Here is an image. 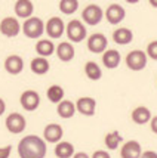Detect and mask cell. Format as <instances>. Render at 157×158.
Instances as JSON below:
<instances>
[{"instance_id":"obj_1","label":"cell","mask_w":157,"mask_h":158,"mask_svg":"<svg viewBox=\"0 0 157 158\" xmlns=\"http://www.w3.org/2000/svg\"><path fill=\"white\" fill-rule=\"evenodd\" d=\"M48 152V146L45 139L37 135H28L18 143V155L20 158H45Z\"/></svg>"},{"instance_id":"obj_2","label":"cell","mask_w":157,"mask_h":158,"mask_svg":"<svg viewBox=\"0 0 157 158\" xmlns=\"http://www.w3.org/2000/svg\"><path fill=\"white\" fill-rule=\"evenodd\" d=\"M22 33L28 39H39L40 40V37L45 33V22L39 16H31V18L24 21Z\"/></svg>"},{"instance_id":"obj_3","label":"cell","mask_w":157,"mask_h":158,"mask_svg":"<svg viewBox=\"0 0 157 158\" xmlns=\"http://www.w3.org/2000/svg\"><path fill=\"white\" fill-rule=\"evenodd\" d=\"M67 31V37L71 43H80L85 39H88V30L85 27L82 21L79 19H71L65 27Z\"/></svg>"},{"instance_id":"obj_4","label":"cell","mask_w":157,"mask_h":158,"mask_svg":"<svg viewBox=\"0 0 157 158\" xmlns=\"http://www.w3.org/2000/svg\"><path fill=\"white\" fill-rule=\"evenodd\" d=\"M147 62H148V56L145 53V50H141V49L130 50L129 53L126 55V65L132 71H141V69H144L147 67Z\"/></svg>"},{"instance_id":"obj_5","label":"cell","mask_w":157,"mask_h":158,"mask_svg":"<svg viewBox=\"0 0 157 158\" xmlns=\"http://www.w3.org/2000/svg\"><path fill=\"white\" fill-rule=\"evenodd\" d=\"M104 18V10L102 7L96 3H90L83 9L82 12V19L85 24L88 25H98Z\"/></svg>"},{"instance_id":"obj_6","label":"cell","mask_w":157,"mask_h":158,"mask_svg":"<svg viewBox=\"0 0 157 158\" xmlns=\"http://www.w3.org/2000/svg\"><path fill=\"white\" fill-rule=\"evenodd\" d=\"M45 33L48 34L50 40L59 39L65 33V22L59 16H52L45 22Z\"/></svg>"},{"instance_id":"obj_7","label":"cell","mask_w":157,"mask_h":158,"mask_svg":"<svg viewBox=\"0 0 157 158\" xmlns=\"http://www.w3.org/2000/svg\"><path fill=\"white\" fill-rule=\"evenodd\" d=\"M22 31V25L20 24V19L16 16H6L0 21V33L5 37H16Z\"/></svg>"},{"instance_id":"obj_8","label":"cell","mask_w":157,"mask_h":158,"mask_svg":"<svg viewBox=\"0 0 157 158\" xmlns=\"http://www.w3.org/2000/svg\"><path fill=\"white\" fill-rule=\"evenodd\" d=\"M6 129L12 135H20L22 131L25 130V127H27V120L25 117L20 114V112H11L9 115L6 117Z\"/></svg>"},{"instance_id":"obj_9","label":"cell","mask_w":157,"mask_h":158,"mask_svg":"<svg viewBox=\"0 0 157 158\" xmlns=\"http://www.w3.org/2000/svg\"><path fill=\"white\" fill-rule=\"evenodd\" d=\"M20 103L25 111L33 112V111H36L39 108V105H40V95H39L36 90H31V89L24 90L22 95L20 96Z\"/></svg>"},{"instance_id":"obj_10","label":"cell","mask_w":157,"mask_h":158,"mask_svg":"<svg viewBox=\"0 0 157 158\" xmlns=\"http://www.w3.org/2000/svg\"><path fill=\"white\" fill-rule=\"evenodd\" d=\"M88 49H89V52H92L95 55L104 53L108 49V40H107V37L104 34H101V33H95V34L89 35Z\"/></svg>"},{"instance_id":"obj_11","label":"cell","mask_w":157,"mask_h":158,"mask_svg":"<svg viewBox=\"0 0 157 158\" xmlns=\"http://www.w3.org/2000/svg\"><path fill=\"white\" fill-rule=\"evenodd\" d=\"M104 16L108 21V24H120L124 18H126V10L120 3H111L105 10H104Z\"/></svg>"},{"instance_id":"obj_12","label":"cell","mask_w":157,"mask_h":158,"mask_svg":"<svg viewBox=\"0 0 157 158\" xmlns=\"http://www.w3.org/2000/svg\"><path fill=\"white\" fill-rule=\"evenodd\" d=\"M62 136H64V130L62 126L58 123H49L43 129V139L46 143H58L62 140Z\"/></svg>"},{"instance_id":"obj_13","label":"cell","mask_w":157,"mask_h":158,"mask_svg":"<svg viewBox=\"0 0 157 158\" xmlns=\"http://www.w3.org/2000/svg\"><path fill=\"white\" fill-rule=\"evenodd\" d=\"M76 110L79 111L82 115L92 117L96 112V101L90 96H82L77 99L76 102Z\"/></svg>"},{"instance_id":"obj_14","label":"cell","mask_w":157,"mask_h":158,"mask_svg":"<svg viewBox=\"0 0 157 158\" xmlns=\"http://www.w3.org/2000/svg\"><path fill=\"white\" fill-rule=\"evenodd\" d=\"M3 67H5V69L9 74L18 76L24 69V59L20 55H9L6 56V59L3 62Z\"/></svg>"},{"instance_id":"obj_15","label":"cell","mask_w":157,"mask_h":158,"mask_svg":"<svg viewBox=\"0 0 157 158\" xmlns=\"http://www.w3.org/2000/svg\"><path fill=\"white\" fill-rule=\"evenodd\" d=\"M15 15L16 18H22V19H28L33 16V12H34V5L33 2L30 0H16L14 6Z\"/></svg>"},{"instance_id":"obj_16","label":"cell","mask_w":157,"mask_h":158,"mask_svg":"<svg viewBox=\"0 0 157 158\" xmlns=\"http://www.w3.org/2000/svg\"><path fill=\"white\" fill-rule=\"evenodd\" d=\"M142 154L141 143L137 140H128L120 148V157L122 158H139Z\"/></svg>"},{"instance_id":"obj_17","label":"cell","mask_w":157,"mask_h":158,"mask_svg":"<svg viewBox=\"0 0 157 158\" xmlns=\"http://www.w3.org/2000/svg\"><path fill=\"white\" fill-rule=\"evenodd\" d=\"M122 55L117 49H107L102 53V65L108 69H114L120 65Z\"/></svg>"},{"instance_id":"obj_18","label":"cell","mask_w":157,"mask_h":158,"mask_svg":"<svg viewBox=\"0 0 157 158\" xmlns=\"http://www.w3.org/2000/svg\"><path fill=\"white\" fill-rule=\"evenodd\" d=\"M56 56L58 59L62 62H70L74 59V55H76V50H74V46L70 43V41H61L58 46H56Z\"/></svg>"},{"instance_id":"obj_19","label":"cell","mask_w":157,"mask_h":158,"mask_svg":"<svg viewBox=\"0 0 157 158\" xmlns=\"http://www.w3.org/2000/svg\"><path fill=\"white\" fill-rule=\"evenodd\" d=\"M130 118H132V121L138 126H144V124L150 123L153 115H151V111L147 108V106H137L135 110L132 111V114H130Z\"/></svg>"},{"instance_id":"obj_20","label":"cell","mask_w":157,"mask_h":158,"mask_svg":"<svg viewBox=\"0 0 157 158\" xmlns=\"http://www.w3.org/2000/svg\"><path fill=\"white\" fill-rule=\"evenodd\" d=\"M113 40L116 44H120V46H126L132 43L133 40V33L130 28H126V27H119L114 30L113 33Z\"/></svg>"},{"instance_id":"obj_21","label":"cell","mask_w":157,"mask_h":158,"mask_svg":"<svg viewBox=\"0 0 157 158\" xmlns=\"http://www.w3.org/2000/svg\"><path fill=\"white\" fill-rule=\"evenodd\" d=\"M55 50H56V48L50 39H40L36 43V52L40 58H48V56L54 55Z\"/></svg>"},{"instance_id":"obj_22","label":"cell","mask_w":157,"mask_h":158,"mask_svg":"<svg viewBox=\"0 0 157 158\" xmlns=\"http://www.w3.org/2000/svg\"><path fill=\"white\" fill-rule=\"evenodd\" d=\"M76 103L68 101V99H64L62 102L58 103V106H56V112H58V115L61 118H73L76 114Z\"/></svg>"},{"instance_id":"obj_23","label":"cell","mask_w":157,"mask_h":158,"mask_svg":"<svg viewBox=\"0 0 157 158\" xmlns=\"http://www.w3.org/2000/svg\"><path fill=\"white\" fill-rule=\"evenodd\" d=\"M30 68H31V71L34 73L36 76H45V74H48L49 68H50V64H49V61L46 58L37 56L34 59H31Z\"/></svg>"},{"instance_id":"obj_24","label":"cell","mask_w":157,"mask_h":158,"mask_svg":"<svg viewBox=\"0 0 157 158\" xmlns=\"http://www.w3.org/2000/svg\"><path fill=\"white\" fill-rule=\"evenodd\" d=\"M76 154L74 145L70 142H58L55 145V157L56 158H73Z\"/></svg>"},{"instance_id":"obj_25","label":"cell","mask_w":157,"mask_h":158,"mask_svg":"<svg viewBox=\"0 0 157 158\" xmlns=\"http://www.w3.org/2000/svg\"><path fill=\"white\" fill-rule=\"evenodd\" d=\"M85 74H86L89 80L98 81L102 77V69L99 67V64H96L95 61H88L85 64Z\"/></svg>"},{"instance_id":"obj_26","label":"cell","mask_w":157,"mask_h":158,"mask_svg":"<svg viewBox=\"0 0 157 158\" xmlns=\"http://www.w3.org/2000/svg\"><path fill=\"white\" fill-rule=\"evenodd\" d=\"M122 142H123V138H122V135H120V131H117V130L108 131V133L105 135V138H104L105 146H107L108 149H111V151H116Z\"/></svg>"},{"instance_id":"obj_27","label":"cell","mask_w":157,"mask_h":158,"mask_svg":"<svg viewBox=\"0 0 157 158\" xmlns=\"http://www.w3.org/2000/svg\"><path fill=\"white\" fill-rule=\"evenodd\" d=\"M64 95H65V92H64V89H62L59 84H52V86H49L48 90H46L48 99L52 103H56V105L64 101Z\"/></svg>"},{"instance_id":"obj_28","label":"cell","mask_w":157,"mask_h":158,"mask_svg":"<svg viewBox=\"0 0 157 158\" xmlns=\"http://www.w3.org/2000/svg\"><path fill=\"white\" fill-rule=\"evenodd\" d=\"M77 9H79L77 0H61L59 2V10L64 15H73Z\"/></svg>"},{"instance_id":"obj_29","label":"cell","mask_w":157,"mask_h":158,"mask_svg":"<svg viewBox=\"0 0 157 158\" xmlns=\"http://www.w3.org/2000/svg\"><path fill=\"white\" fill-rule=\"evenodd\" d=\"M147 56L153 59V61H157V40H153L147 44V50H145Z\"/></svg>"},{"instance_id":"obj_30","label":"cell","mask_w":157,"mask_h":158,"mask_svg":"<svg viewBox=\"0 0 157 158\" xmlns=\"http://www.w3.org/2000/svg\"><path fill=\"white\" fill-rule=\"evenodd\" d=\"M11 152H12V145L2 146L0 148V158H9L11 157Z\"/></svg>"},{"instance_id":"obj_31","label":"cell","mask_w":157,"mask_h":158,"mask_svg":"<svg viewBox=\"0 0 157 158\" xmlns=\"http://www.w3.org/2000/svg\"><path fill=\"white\" fill-rule=\"evenodd\" d=\"M90 158H111V155H110L107 151H102V149H96L94 154H92V157Z\"/></svg>"},{"instance_id":"obj_32","label":"cell","mask_w":157,"mask_h":158,"mask_svg":"<svg viewBox=\"0 0 157 158\" xmlns=\"http://www.w3.org/2000/svg\"><path fill=\"white\" fill-rule=\"evenodd\" d=\"M139 158H157V152L154 151H142Z\"/></svg>"},{"instance_id":"obj_33","label":"cell","mask_w":157,"mask_h":158,"mask_svg":"<svg viewBox=\"0 0 157 158\" xmlns=\"http://www.w3.org/2000/svg\"><path fill=\"white\" fill-rule=\"evenodd\" d=\"M150 129H151V131H153L154 135H157V115H156V117L151 118V121H150Z\"/></svg>"},{"instance_id":"obj_34","label":"cell","mask_w":157,"mask_h":158,"mask_svg":"<svg viewBox=\"0 0 157 158\" xmlns=\"http://www.w3.org/2000/svg\"><path fill=\"white\" fill-rule=\"evenodd\" d=\"M5 111H6V102H5V101L0 98V117L5 114Z\"/></svg>"},{"instance_id":"obj_35","label":"cell","mask_w":157,"mask_h":158,"mask_svg":"<svg viewBox=\"0 0 157 158\" xmlns=\"http://www.w3.org/2000/svg\"><path fill=\"white\" fill-rule=\"evenodd\" d=\"M73 158H90V157H89L86 152H76L74 155H73Z\"/></svg>"},{"instance_id":"obj_36","label":"cell","mask_w":157,"mask_h":158,"mask_svg":"<svg viewBox=\"0 0 157 158\" xmlns=\"http://www.w3.org/2000/svg\"><path fill=\"white\" fill-rule=\"evenodd\" d=\"M150 5L153 7H157V0H150Z\"/></svg>"}]
</instances>
